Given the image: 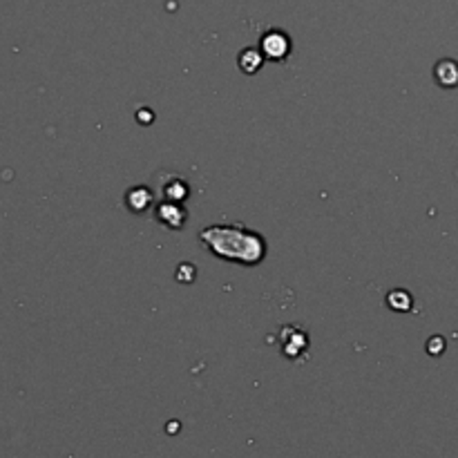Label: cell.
<instances>
[{"mask_svg": "<svg viewBox=\"0 0 458 458\" xmlns=\"http://www.w3.org/2000/svg\"><path fill=\"white\" fill-rule=\"evenodd\" d=\"M201 242L208 251L224 260H239L244 264H258L264 258V242L260 235L233 229V226H208L201 233Z\"/></svg>", "mask_w": 458, "mask_h": 458, "instance_id": "6da1fadb", "label": "cell"}, {"mask_svg": "<svg viewBox=\"0 0 458 458\" xmlns=\"http://www.w3.org/2000/svg\"><path fill=\"white\" fill-rule=\"evenodd\" d=\"M291 41L284 32L280 29H273V32L264 34L262 36V54L271 61H282V58L289 54Z\"/></svg>", "mask_w": 458, "mask_h": 458, "instance_id": "7a4b0ae2", "label": "cell"}, {"mask_svg": "<svg viewBox=\"0 0 458 458\" xmlns=\"http://www.w3.org/2000/svg\"><path fill=\"white\" fill-rule=\"evenodd\" d=\"M157 220L166 226V229H182L186 224V213L177 206V204H161L157 208Z\"/></svg>", "mask_w": 458, "mask_h": 458, "instance_id": "3957f363", "label": "cell"}, {"mask_svg": "<svg viewBox=\"0 0 458 458\" xmlns=\"http://www.w3.org/2000/svg\"><path fill=\"white\" fill-rule=\"evenodd\" d=\"M436 79L443 88H456L458 85V63L440 61L436 66Z\"/></svg>", "mask_w": 458, "mask_h": 458, "instance_id": "277c9868", "label": "cell"}, {"mask_svg": "<svg viewBox=\"0 0 458 458\" xmlns=\"http://www.w3.org/2000/svg\"><path fill=\"white\" fill-rule=\"evenodd\" d=\"M126 201L132 213H141L144 208H148L150 204H152V195H150L148 188H135V190L128 192Z\"/></svg>", "mask_w": 458, "mask_h": 458, "instance_id": "5b68a950", "label": "cell"}, {"mask_svg": "<svg viewBox=\"0 0 458 458\" xmlns=\"http://www.w3.org/2000/svg\"><path fill=\"white\" fill-rule=\"evenodd\" d=\"M262 61L264 54H260L258 50H244L242 57H239V67H242V72H246V74H255V72L262 67Z\"/></svg>", "mask_w": 458, "mask_h": 458, "instance_id": "8992f818", "label": "cell"}]
</instances>
